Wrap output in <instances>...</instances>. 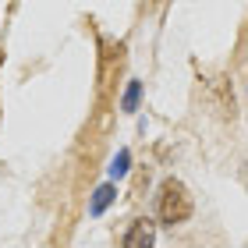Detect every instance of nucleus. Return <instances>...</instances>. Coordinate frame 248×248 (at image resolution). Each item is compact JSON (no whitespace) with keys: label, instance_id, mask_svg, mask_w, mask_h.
Masks as SVG:
<instances>
[{"label":"nucleus","instance_id":"1","mask_svg":"<svg viewBox=\"0 0 248 248\" xmlns=\"http://www.w3.org/2000/svg\"><path fill=\"white\" fill-rule=\"evenodd\" d=\"M191 195H188V188L181 181H163L160 188V195H156V213H160V223H167V227H177V223H185L191 217Z\"/></svg>","mask_w":248,"mask_h":248},{"label":"nucleus","instance_id":"2","mask_svg":"<svg viewBox=\"0 0 248 248\" xmlns=\"http://www.w3.org/2000/svg\"><path fill=\"white\" fill-rule=\"evenodd\" d=\"M156 241V227H153V220H135L128 234H124V248H149Z\"/></svg>","mask_w":248,"mask_h":248},{"label":"nucleus","instance_id":"3","mask_svg":"<svg viewBox=\"0 0 248 248\" xmlns=\"http://www.w3.org/2000/svg\"><path fill=\"white\" fill-rule=\"evenodd\" d=\"M114 195H117L114 185H99V188L93 191V202H89V217H103L107 206L114 202Z\"/></svg>","mask_w":248,"mask_h":248},{"label":"nucleus","instance_id":"4","mask_svg":"<svg viewBox=\"0 0 248 248\" xmlns=\"http://www.w3.org/2000/svg\"><path fill=\"white\" fill-rule=\"evenodd\" d=\"M139 99H142V82H139V78H131L128 89H124L121 110H124V114H135V110H139Z\"/></svg>","mask_w":248,"mask_h":248},{"label":"nucleus","instance_id":"5","mask_svg":"<svg viewBox=\"0 0 248 248\" xmlns=\"http://www.w3.org/2000/svg\"><path fill=\"white\" fill-rule=\"evenodd\" d=\"M128 167H131V153L121 149V153L114 156V163H110V177H114V181H117V177H124V174H128Z\"/></svg>","mask_w":248,"mask_h":248}]
</instances>
